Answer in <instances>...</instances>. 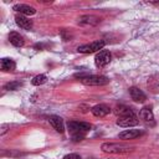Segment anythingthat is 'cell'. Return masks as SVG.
<instances>
[{
  "label": "cell",
  "instance_id": "obj_1",
  "mask_svg": "<svg viewBox=\"0 0 159 159\" xmlns=\"http://www.w3.org/2000/svg\"><path fill=\"white\" fill-rule=\"evenodd\" d=\"M67 128H68V132L72 135L73 140H82L84 138V133L91 129V124L86 123V122L70 120L67 123Z\"/></svg>",
  "mask_w": 159,
  "mask_h": 159
},
{
  "label": "cell",
  "instance_id": "obj_2",
  "mask_svg": "<svg viewBox=\"0 0 159 159\" xmlns=\"http://www.w3.org/2000/svg\"><path fill=\"white\" fill-rule=\"evenodd\" d=\"M101 149L104 153H113V154H123L133 150V147L125 145V144H119V143H103Z\"/></svg>",
  "mask_w": 159,
  "mask_h": 159
},
{
  "label": "cell",
  "instance_id": "obj_3",
  "mask_svg": "<svg viewBox=\"0 0 159 159\" xmlns=\"http://www.w3.org/2000/svg\"><path fill=\"white\" fill-rule=\"evenodd\" d=\"M80 81L86 86H104L109 82V78L99 75H88V76H82Z\"/></svg>",
  "mask_w": 159,
  "mask_h": 159
},
{
  "label": "cell",
  "instance_id": "obj_4",
  "mask_svg": "<svg viewBox=\"0 0 159 159\" xmlns=\"http://www.w3.org/2000/svg\"><path fill=\"white\" fill-rule=\"evenodd\" d=\"M104 45H106V42L103 40H97V41H93L91 43H86V45L78 46L77 51L81 52V53H93V52L101 51L104 47Z\"/></svg>",
  "mask_w": 159,
  "mask_h": 159
},
{
  "label": "cell",
  "instance_id": "obj_5",
  "mask_svg": "<svg viewBox=\"0 0 159 159\" xmlns=\"http://www.w3.org/2000/svg\"><path fill=\"white\" fill-rule=\"evenodd\" d=\"M111 58H112V55L108 50H101L96 53L94 63L97 67H104L111 62Z\"/></svg>",
  "mask_w": 159,
  "mask_h": 159
},
{
  "label": "cell",
  "instance_id": "obj_6",
  "mask_svg": "<svg viewBox=\"0 0 159 159\" xmlns=\"http://www.w3.org/2000/svg\"><path fill=\"white\" fill-rule=\"evenodd\" d=\"M139 124V119L137 118V116H125V117H119L117 119V125L123 127V128H129V127H134Z\"/></svg>",
  "mask_w": 159,
  "mask_h": 159
},
{
  "label": "cell",
  "instance_id": "obj_7",
  "mask_svg": "<svg viewBox=\"0 0 159 159\" xmlns=\"http://www.w3.org/2000/svg\"><path fill=\"white\" fill-rule=\"evenodd\" d=\"M129 94H130L132 99L137 103H143L147 99V96L144 94V92L142 89H139L138 87H130L129 88Z\"/></svg>",
  "mask_w": 159,
  "mask_h": 159
},
{
  "label": "cell",
  "instance_id": "obj_8",
  "mask_svg": "<svg viewBox=\"0 0 159 159\" xmlns=\"http://www.w3.org/2000/svg\"><path fill=\"white\" fill-rule=\"evenodd\" d=\"M91 112L94 117H98V118H102V117H106L107 114L111 113V108L106 104H97L94 107L91 108Z\"/></svg>",
  "mask_w": 159,
  "mask_h": 159
},
{
  "label": "cell",
  "instance_id": "obj_9",
  "mask_svg": "<svg viewBox=\"0 0 159 159\" xmlns=\"http://www.w3.org/2000/svg\"><path fill=\"white\" fill-rule=\"evenodd\" d=\"M12 10H15L16 12H20V15H34L36 12L35 7L26 5V4H16L12 6Z\"/></svg>",
  "mask_w": 159,
  "mask_h": 159
},
{
  "label": "cell",
  "instance_id": "obj_10",
  "mask_svg": "<svg viewBox=\"0 0 159 159\" xmlns=\"http://www.w3.org/2000/svg\"><path fill=\"white\" fill-rule=\"evenodd\" d=\"M48 122H50V124L52 125V128H53L56 132H58V133H63V132H65L63 120H62L61 117H58V116H51V117L48 118Z\"/></svg>",
  "mask_w": 159,
  "mask_h": 159
},
{
  "label": "cell",
  "instance_id": "obj_11",
  "mask_svg": "<svg viewBox=\"0 0 159 159\" xmlns=\"http://www.w3.org/2000/svg\"><path fill=\"white\" fill-rule=\"evenodd\" d=\"M15 22L17 26H20L21 29H25V30H30L32 27V21L30 19H27L26 16L24 15H16L15 16Z\"/></svg>",
  "mask_w": 159,
  "mask_h": 159
},
{
  "label": "cell",
  "instance_id": "obj_12",
  "mask_svg": "<svg viewBox=\"0 0 159 159\" xmlns=\"http://www.w3.org/2000/svg\"><path fill=\"white\" fill-rule=\"evenodd\" d=\"M9 41H10V43H11L12 46H15V47H22L24 43H25L24 37H22L19 32H10V35H9Z\"/></svg>",
  "mask_w": 159,
  "mask_h": 159
},
{
  "label": "cell",
  "instance_id": "obj_13",
  "mask_svg": "<svg viewBox=\"0 0 159 159\" xmlns=\"http://www.w3.org/2000/svg\"><path fill=\"white\" fill-rule=\"evenodd\" d=\"M114 113H116L117 116H119V117L134 116V114H135L134 109H133V108H130V107H128V106H118V107H116Z\"/></svg>",
  "mask_w": 159,
  "mask_h": 159
},
{
  "label": "cell",
  "instance_id": "obj_14",
  "mask_svg": "<svg viewBox=\"0 0 159 159\" xmlns=\"http://www.w3.org/2000/svg\"><path fill=\"white\" fill-rule=\"evenodd\" d=\"M139 117L144 120V122H147V123H154V116H153V112H152V109L149 108V107H144V108H142L140 109V112H139Z\"/></svg>",
  "mask_w": 159,
  "mask_h": 159
},
{
  "label": "cell",
  "instance_id": "obj_15",
  "mask_svg": "<svg viewBox=\"0 0 159 159\" xmlns=\"http://www.w3.org/2000/svg\"><path fill=\"white\" fill-rule=\"evenodd\" d=\"M140 134H142V132L138 129H127V130H123L119 133V138L120 139H134V138L139 137Z\"/></svg>",
  "mask_w": 159,
  "mask_h": 159
},
{
  "label": "cell",
  "instance_id": "obj_16",
  "mask_svg": "<svg viewBox=\"0 0 159 159\" xmlns=\"http://www.w3.org/2000/svg\"><path fill=\"white\" fill-rule=\"evenodd\" d=\"M0 66H1V70L4 72H9V71H14L16 65L11 58H1Z\"/></svg>",
  "mask_w": 159,
  "mask_h": 159
},
{
  "label": "cell",
  "instance_id": "obj_17",
  "mask_svg": "<svg viewBox=\"0 0 159 159\" xmlns=\"http://www.w3.org/2000/svg\"><path fill=\"white\" fill-rule=\"evenodd\" d=\"M78 22L80 24H82V25H84V24H89V25H96V24H98L99 22V19L98 17H96V16H92V15H86V16H82L80 20H78Z\"/></svg>",
  "mask_w": 159,
  "mask_h": 159
},
{
  "label": "cell",
  "instance_id": "obj_18",
  "mask_svg": "<svg viewBox=\"0 0 159 159\" xmlns=\"http://www.w3.org/2000/svg\"><path fill=\"white\" fill-rule=\"evenodd\" d=\"M46 81H47V77H46L45 75H37V76H35V77L31 80V83H32L34 86H40V84H43Z\"/></svg>",
  "mask_w": 159,
  "mask_h": 159
},
{
  "label": "cell",
  "instance_id": "obj_19",
  "mask_svg": "<svg viewBox=\"0 0 159 159\" xmlns=\"http://www.w3.org/2000/svg\"><path fill=\"white\" fill-rule=\"evenodd\" d=\"M20 87V83L19 82H11V83H7V84H5L4 86V88L5 89H11V91H15V89H17Z\"/></svg>",
  "mask_w": 159,
  "mask_h": 159
},
{
  "label": "cell",
  "instance_id": "obj_20",
  "mask_svg": "<svg viewBox=\"0 0 159 159\" xmlns=\"http://www.w3.org/2000/svg\"><path fill=\"white\" fill-rule=\"evenodd\" d=\"M63 159H81V157L76 153H72V154H67L63 157Z\"/></svg>",
  "mask_w": 159,
  "mask_h": 159
}]
</instances>
